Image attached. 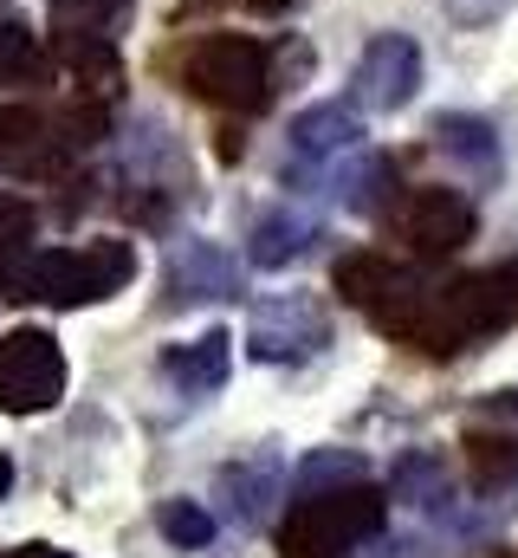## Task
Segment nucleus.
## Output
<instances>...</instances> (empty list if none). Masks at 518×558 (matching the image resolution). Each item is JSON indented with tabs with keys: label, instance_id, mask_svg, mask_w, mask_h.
<instances>
[{
	"label": "nucleus",
	"instance_id": "f257e3e1",
	"mask_svg": "<svg viewBox=\"0 0 518 558\" xmlns=\"http://www.w3.org/2000/svg\"><path fill=\"white\" fill-rule=\"evenodd\" d=\"M513 318H518V260H499V267H480V274L460 279H415L377 318V331H388L402 351L454 357V351H473V344L499 338Z\"/></svg>",
	"mask_w": 518,
	"mask_h": 558
},
{
	"label": "nucleus",
	"instance_id": "f03ea898",
	"mask_svg": "<svg viewBox=\"0 0 518 558\" xmlns=\"http://www.w3.org/2000/svg\"><path fill=\"white\" fill-rule=\"evenodd\" d=\"M130 279H136V247H130V241H118V234H104V241H85V247H46V254H20V260L0 274V299L72 312V305L118 299Z\"/></svg>",
	"mask_w": 518,
	"mask_h": 558
},
{
	"label": "nucleus",
	"instance_id": "7ed1b4c3",
	"mask_svg": "<svg viewBox=\"0 0 518 558\" xmlns=\"http://www.w3.org/2000/svg\"><path fill=\"white\" fill-rule=\"evenodd\" d=\"M175 78L188 98L214 105V111H266L272 105V52L254 33H201L175 52Z\"/></svg>",
	"mask_w": 518,
	"mask_h": 558
},
{
	"label": "nucleus",
	"instance_id": "20e7f679",
	"mask_svg": "<svg viewBox=\"0 0 518 558\" xmlns=\"http://www.w3.org/2000/svg\"><path fill=\"white\" fill-rule=\"evenodd\" d=\"M388 520V494L370 481L298 494V507L279 520V558H350L363 539H377Z\"/></svg>",
	"mask_w": 518,
	"mask_h": 558
},
{
	"label": "nucleus",
	"instance_id": "39448f33",
	"mask_svg": "<svg viewBox=\"0 0 518 558\" xmlns=\"http://www.w3.org/2000/svg\"><path fill=\"white\" fill-rule=\"evenodd\" d=\"M104 137V105H72V111H39V105H0V169L26 182L65 175L72 149Z\"/></svg>",
	"mask_w": 518,
	"mask_h": 558
},
{
	"label": "nucleus",
	"instance_id": "423d86ee",
	"mask_svg": "<svg viewBox=\"0 0 518 558\" xmlns=\"http://www.w3.org/2000/svg\"><path fill=\"white\" fill-rule=\"evenodd\" d=\"M65 384H72V364L46 325L0 331V416H46L59 410Z\"/></svg>",
	"mask_w": 518,
	"mask_h": 558
},
{
	"label": "nucleus",
	"instance_id": "0eeeda50",
	"mask_svg": "<svg viewBox=\"0 0 518 558\" xmlns=\"http://www.w3.org/2000/svg\"><path fill=\"white\" fill-rule=\"evenodd\" d=\"M136 0H52L46 26H52V59L65 72H78L85 85H104L118 72V33H124Z\"/></svg>",
	"mask_w": 518,
	"mask_h": 558
},
{
	"label": "nucleus",
	"instance_id": "6e6552de",
	"mask_svg": "<svg viewBox=\"0 0 518 558\" xmlns=\"http://www.w3.org/2000/svg\"><path fill=\"white\" fill-rule=\"evenodd\" d=\"M480 215L460 189H402V202L388 208V234L415 254V260H447L473 241Z\"/></svg>",
	"mask_w": 518,
	"mask_h": 558
},
{
	"label": "nucleus",
	"instance_id": "1a4fd4ad",
	"mask_svg": "<svg viewBox=\"0 0 518 558\" xmlns=\"http://www.w3.org/2000/svg\"><path fill=\"white\" fill-rule=\"evenodd\" d=\"M331 344V312L311 292H279L259 299L247 318V357L254 364H311Z\"/></svg>",
	"mask_w": 518,
	"mask_h": 558
},
{
	"label": "nucleus",
	"instance_id": "9d476101",
	"mask_svg": "<svg viewBox=\"0 0 518 558\" xmlns=\"http://www.w3.org/2000/svg\"><path fill=\"white\" fill-rule=\"evenodd\" d=\"M415 85H421V46H415V33H377L357 52V65H350V105L370 111V118L402 111L415 98Z\"/></svg>",
	"mask_w": 518,
	"mask_h": 558
},
{
	"label": "nucleus",
	"instance_id": "9b49d317",
	"mask_svg": "<svg viewBox=\"0 0 518 558\" xmlns=\"http://www.w3.org/2000/svg\"><path fill=\"white\" fill-rule=\"evenodd\" d=\"M214 299H240V260L214 241H175L169 274H162V305H214Z\"/></svg>",
	"mask_w": 518,
	"mask_h": 558
},
{
	"label": "nucleus",
	"instance_id": "f8f14e48",
	"mask_svg": "<svg viewBox=\"0 0 518 558\" xmlns=\"http://www.w3.org/2000/svg\"><path fill=\"white\" fill-rule=\"evenodd\" d=\"M292 162H285V182H305V175H324V162L350 156L363 143V124H357V105H311L292 118Z\"/></svg>",
	"mask_w": 518,
	"mask_h": 558
},
{
	"label": "nucleus",
	"instance_id": "ddd939ff",
	"mask_svg": "<svg viewBox=\"0 0 518 558\" xmlns=\"http://www.w3.org/2000/svg\"><path fill=\"white\" fill-rule=\"evenodd\" d=\"M227 371H234V331H221V325H208L201 338H182V344L162 351V377L182 397H214L227 384Z\"/></svg>",
	"mask_w": 518,
	"mask_h": 558
},
{
	"label": "nucleus",
	"instance_id": "4468645a",
	"mask_svg": "<svg viewBox=\"0 0 518 558\" xmlns=\"http://www.w3.org/2000/svg\"><path fill=\"white\" fill-rule=\"evenodd\" d=\"M428 137L454 169H467V182H499V131L480 111H441Z\"/></svg>",
	"mask_w": 518,
	"mask_h": 558
},
{
	"label": "nucleus",
	"instance_id": "2eb2a0df",
	"mask_svg": "<svg viewBox=\"0 0 518 558\" xmlns=\"http://www.w3.org/2000/svg\"><path fill=\"white\" fill-rule=\"evenodd\" d=\"M214 494L227 500V513H234L240 526H259V520L272 513V500L285 494V461H279L272 448H259V454H247V461H227Z\"/></svg>",
	"mask_w": 518,
	"mask_h": 558
},
{
	"label": "nucleus",
	"instance_id": "dca6fc26",
	"mask_svg": "<svg viewBox=\"0 0 518 558\" xmlns=\"http://www.w3.org/2000/svg\"><path fill=\"white\" fill-rule=\"evenodd\" d=\"M408 286H415V274H408L402 260H388V254H344V260H337V292H344L357 312H370V318H383Z\"/></svg>",
	"mask_w": 518,
	"mask_h": 558
},
{
	"label": "nucleus",
	"instance_id": "f3484780",
	"mask_svg": "<svg viewBox=\"0 0 518 558\" xmlns=\"http://www.w3.org/2000/svg\"><path fill=\"white\" fill-rule=\"evenodd\" d=\"M318 241H324V228H318L311 215H285V208H272V215H259V221H254L247 260H254L259 274H279V267L305 260V254H311Z\"/></svg>",
	"mask_w": 518,
	"mask_h": 558
},
{
	"label": "nucleus",
	"instance_id": "a211bd4d",
	"mask_svg": "<svg viewBox=\"0 0 518 558\" xmlns=\"http://www.w3.org/2000/svg\"><path fill=\"white\" fill-rule=\"evenodd\" d=\"M344 208L350 215H363V221H388V208L402 202V175H395V162H388L383 149H363L350 169H344Z\"/></svg>",
	"mask_w": 518,
	"mask_h": 558
},
{
	"label": "nucleus",
	"instance_id": "6ab92c4d",
	"mask_svg": "<svg viewBox=\"0 0 518 558\" xmlns=\"http://www.w3.org/2000/svg\"><path fill=\"white\" fill-rule=\"evenodd\" d=\"M460 448H467V468H473L480 487H499V481H513L518 474V428H506V422H499V428L473 422Z\"/></svg>",
	"mask_w": 518,
	"mask_h": 558
},
{
	"label": "nucleus",
	"instance_id": "aec40b11",
	"mask_svg": "<svg viewBox=\"0 0 518 558\" xmlns=\"http://www.w3.org/2000/svg\"><path fill=\"white\" fill-rule=\"evenodd\" d=\"M350 481H370L357 448H311L298 461V494H331V487H350Z\"/></svg>",
	"mask_w": 518,
	"mask_h": 558
},
{
	"label": "nucleus",
	"instance_id": "412c9836",
	"mask_svg": "<svg viewBox=\"0 0 518 558\" xmlns=\"http://www.w3.org/2000/svg\"><path fill=\"white\" fill-rule=\"evenodd\" d=\"M46 72V52H39V33L26 20H0V85H26Z\"/></svg>",
	"mask_w": 518,
	"mask_h": 558
},
{
	"label": "nucleus",
	"instance_id": "4be33fe9",
	"mask_svg": "<svg viewBox=\"0 0 518 558\" xmlns=\"http://www.w3.org/2000/svg\"><path fill=\"white\" fill-rule=\"evenodd\" d=\"M395 500H408V507H447V468L434 461V454H408L402 468H395Z\"/></svg>",
	"mask_w": 518,
	"mask_h": 558
},
{
	"label": "nucleus",
	"instance_id": "5701e85b",
	"mask_svg": "<svg viewBox=\"0 0 518 558\" xmlns=\"http://www.w3.org/2000/svg\"><path fill=\"white\" fill-rule=\"evenodd\" d=\"M156 533H162L169 546L195 553V546L214 539V513H208L201 500H162V507H156Z\"/></svg>",
	"mask_w": 518,
	"mask_h": 558
},
{
	"label": "nucleus",
	"instance_id": "b1692460",
	"mask_svg": "<svg viewBox=\"0 0 518 558\" xmlns=\"http://www.w3.org/2000/svg\"><path fill=\"white\" fill-rule=\"evenodd\" d=\"M33 228H39L33 202H20V195H0V274H7L20 254H33V247H26V241H33Z\"/></svg>",
	"mask_w": 518,
	"mask_h": 558
},
{
	"label": "nucleus",
	"instance_id": "393cba45",
	"mask_svg": "<svg viewBox=\"0 0 518 558\" xmlns=\"http://www.w3.org/2000/svg\"><path fill=\"white\" fill-rule=\"evenodd\" d=\"M480 422H506V428H518V384L513 390H493V397L480 403Z\"/></svg>",
	"mask_w": 518,
	"mask_h": 558
},
{
	"label": "nucleus",
	"instance_id": "a878e982",
	"mask_svg": "<svg viewBox=\"0 0 518 558\" xmlns=\"http://www.w3.org/2000/svg\"><path fill=\"white\" fill-rule=\"evenodd\" d=\"M0 558H72L65 546H52V539H26V546H7Z\"/></svg>",
	"mask_w": 518,
	"mask_h": 558
},
{
	"label": "nucleus",
	"instance_id": "bb28decb",
	"mask_svg": "<svg viewBox=\"0 0 518 558\" xmlns=\"http://www.w3.org/2000/svg\"><path fill=\"white\" fill-rule=\"evenodd\" d=\"M247 7H254V13H266V20H285V13H298L305 0H247Z\"/></svg>",
	"mask_w": 518,
	"mask_h": 558
},
{
	"label": "nucleus",
	"instance_id": "cd10ccee",
	"mask_svg": "<svg viewBox=\"0 0 518 558\" xmlns=\"http://www.w3.org/2000/svg\"><path fill=\"white\" fill-rule=\"evenodd\" d=\"M13 494V454H0V500Z\"/></svg>",
	"mask_w": 518,
	"mask_h": 558
},
{
	"label": "nucleus",
	"instance_id": "c85d7f7f",
	"mask_svg": "<svg viewBox=\"0 0 518 558\" xmlns=\"http://www.w3.org/2000/svg\"><path fill=\"white\" fill-rule=\"evenodd\" d=\"M447 7H454V13H473V0H447Z\"/></svg>",
	"mask_w": 518,
	"mask_h": 558
}]
</instances>
